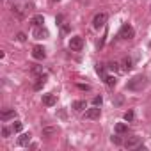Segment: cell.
<instances>
[{
	"instance_id": "10",
	"label": "cell",
	"mask_w": 151,
	"mask_h": 151,
	"mask_svg": "<svg viewBox=\"0 0 151 151\" xmlns=\"http://www.w3.org/2000/svg\"><path fill=\"white\" fill-rule=\"evenodd\" d=\"M45 84H46V75H39V77H37V82L34 84V91H41Z\"/></svg>"
},
{
	"instance_id": "7",
	"label": "cell",
	"mask_w": 151,
	"mask_h": 151,
	"mask_svg": "<svg viewBox=\"0 0 151 151\" xmlns=\"http://www.w3.org/2000/svg\"><path fill=\"white\" fill-rule=\"evenodd\" d=\"M32 57H34V59H37V60L45 59V57H46L45 48H43V46H34V48H32Z\"/></svg>"
},
{
	"instance_id": "29",
	"label": "cell",
	"mask_w": 151,
	"mask_h": 151,
	"mask_svg": "<svg viewBox=\"0 0 151 151\" xmlns=\"http://www.w3.org/2000/svg\"><path fill=\"white\" fill-rule=\"evenodd\" d=\"M78 89H82V91H89L91 87H89V86H84V84H78Z\"/></svg>"
},
{
	"instance_id": "15",
	"label": "cell",
	"mask_w": 151,
	"mask_h": 151,
	"mask_svg": "<svg viewBox=\"0 0 151 151\" xmlns=\"http://www.w3.org/2000/svg\"><path fill=\"white\" fill-rule=\"evenodd\" d=\"M73 110H77V112H80V110H84L86 109V101L84 100H77V101H73Z\"/></svg>"
},
{
	"instance_id": "12",
	"label": "cell",
	"mask_w": 151,
	"mask_h": 151,
	"mask_svg": "<svg viewBox=\"0 0 151 151\" xmlns=\"http://www.w3.org/2000/svg\"><path fill=\"white\" fill-rule=\"evenodd\" d=\"M57 132H59V128H57V126H45V128H43V135H45V137L55 135Z\"/></svg>"
},
{
	"instance_id": "3",
	"label": "cell",
	"mask_w": 151,
	"mask_h": 151,
	"mask_svg": "<svg viewBox=\"0 0 151 151\" xmlns=\"http://www.w3.org/2000/svg\"><path fill=\"white\" fill-rule=\"evenodd\" d=\"M133 36H135L133 27H130L128 23H124V25L121 27V30H119V37H121V39H132Z\"/></svg>"
},
{
	"instance_id": "22",
	"label": "cell",
	"mask_w": 151,
	"mask_h": 151,
	"mask_svg": "<svg viewBox=\"0 0 151 151\" xmlns=\"http://www.w3.org/2000/svg\"><path fill=\"white\" fill-rule=\"evenodd\" d=\"M22 128H23V124H22L20 121H14V124H13V132H22Z\"/></svg>"
},
{
	"instance_id": "13",
	"label": "cell",
	"mask_w": 151,
	"mask_h": 151,
	"mask_svg": "<svg viewBox=\"0 0 151 151\" xmlns=\"http://www.w3.org/2000/svg\"><path fill=\"white\" fill-rule=\"evenodd\" d=\"M46 36H48V32H46L45 29L36 27V30H34V37H36V39H43V37H46Z\"/></svg>"
},
{
	"instance_id": "2",
	"label": "cell",
	"mask_w": 151,
	"mask_h": 151,
	"mask_svg": "<svg viewBox=\"0 0 151 151\" xmlns=\"http://www.w3.org/2000/svg\"><path fill=\"white\" fill-rule=\"evenodd\" d=\"M107 13H98L96 16H94V20H93V27L96 29V30H100L101 27H105V23H107Z\"/></svg>"
},
{
	"instance_id": "23",
	"label": "cell",
	"mask_w": 151,
	"mask_h": 151,
	"mask_svg": "<svg viewBox=\"0 0 151 151\" xmlns=\"http://www.w3.org/2000/svg\"><path fill=\"white\" fill-rule=\"evenodd\" d=\"M101 103H103V98H101V96H94V98H93V105H98V107H100Z\"/></svg>"
},
{
	"instance_id": "21",
	"label": "cell",
	"mask_w": 151,
	"mask_h": 151,
	"mask_svg": "<svg viewBox=\"0 0 151 151\" xmlns=\"http://www.w3.org/2000/svg\"><path fill=\"white\" fill-rule=\"evenodd\" d=\"M107 68H109V69H112L114 73H116V71H119V64H117V62H109V64H107Z\"/></svg>"
},
{
	"instance_id": "30",
	"label": "cell",
	"mask_w": 151,
	"mask_h": 151,
	"mask_svg": "<svg viewBox=\"0 0 151 151\" xmlns=\"http://www.w3.org/2000/svg\"><path fill=\"white\" fill-rule=\"evenodd\" d=\"M121 103H123V96H117L116 98V105H121Z\"/></svg>"
},
{
	"instance_id": "27",
	"label": "cell",
	"mask_w": 151,
	"mask_h": 151,
	"mask_svg": "<svg viewBox=\"0 0 151 151\" xmlns=\"http://www.w3.org/2000/svg\"><path fill=\"white\" fill-rule=\"evenodd\" d=\"M32 73H34V75H39V73H41V68H39V66H34V68H32Z\"/></svg>"
},
{
	"instance_id": "26",
	"label": "cell",
	"mask_w": 151,
	"mask_h": 151,
	"mask_svg": "<svg viewBox=\"0 0 151 151\" xmlns=\"http://www.w3.org/2000/svg\"><path fill=\"white\" fill-rule=\"evenodd\" d=\"M18 39H20V41L23 43V41H27V36H25L23 32H20V34H18Z\"/></svg>"
},
{
	"instance_id": "18",
	"label": "cell",
	"mask_w": 151,
	"mask_h": 151,
	"mask_svg": "<svg viewBox=\"0 0 151 151\" xmlns=\"http://www.w3.org/2000/svg\"><path fill=\"white\" fill-rule=\"evenodd\" d=\"M116 82H117V80H116V77H105V84H107L109 87H114V86H116Z\"/></svg>"
},
{
	"instance_id": "14",
	"label": "cell",
	"mask_w": 151,
	"mask_h": 151,
	"mask_svg": "<svg viewBox=\"0 0 151 151\" xmlns=\"http://www.w3.org/2000/svg\"><path fill=\"white\" fill-rule=\"evenodd\" d=\"M29 142H30V133H22L20 139H18V144L20 146H29Z\"/></svg>"
},
{
	"instance_id": "8",
	"label": "cell",
	"mask_w": 151,
	"mask_h": 151,
	"mask_svg": "<svg viewBox=\"0 0 151 151\" xmlns=\"http://www.w3.org/2000/svg\"><path fill=\"white\" fill-rule=\"evenodd\" d=\"M14 117H16L14 109H7V110H4L2 114H0V119L2 121H9V119H14Z\"/></svg>"
},
{
	"instance_id": "24",
	"label": "cell",
	"mask_w": 151,
	"mask_h": 151,
	"mask_svg": "<svg viewBox=\"0 0 151 151\" xmlns=\"http://www.w3.org/2000/svg\"><path fill=\"white\" fill-rule=\"evenodd\" d=\"M132 119H133V112H132V110H128V112L124 114V121H132Z\"/></svg>"
},
{
	"instance_id": "31",
	"label": "cell",
	"mask_w": 151,
	"mask_h": 151,
	"mask_svg": "<svg viewBox=\"0 0 151 151\" xmlns=\"http://www.w3.org/2000/svg\"><path fill=\"white\" fill-rule=\"evenodd\" d=\"M53 2H59V0H53Z\"/></svg>"
},
{
	"instance_id": "16",
	"label": "cell",
	"mask_w": 151,
	"mask_h": 151,
	"mask_svg": "<svg viewBox=\"0 0 151 151\" xmlns=\"http://www.w3.org/2000/svg\"><path fill=\"white\" fill-rule=\"evenodd\" d=\"M121 66H123L124 71H130V69H132V59H130V57H124V59L121 60Z\"/></svg>"
},
{
	"instance_id": "20",
	"label": "cell",
	"mask_w": 151,
	"mask_h": 151,
	"mask_svg": "<svg viewBox=\"0 0 151 151\" xmlns=\"http://www.w3.org/2000/svg\"><path fill=\"white\" fill-rule=\"evenodd\" d=\"M96 73L101 75V77H105V66L103 64H96Z\"/></svg>"
},
{
	"instance_id": "17",
	"label": "cell",
	"mask_w": 151,
	"mask_h": 151,
	"mask_svg": "<svg viewBox=\"0 0 151 151\" xmlns=\"http://www.w3.org/2000/svg\"><path fill=\"white\" fill-rule=\"evenodd\" d=\"M126 132H128V124H124V123L116 124V133H126Z\"/></svg>"
},
{
	"instance_id": "11",
	"label": "cell",
	"mask_w": 151,
	"mask_h": 151,
	"mask_svg": "<svg viewBox=\"0 0 151 151\" xmlns=\"http://www.w3.org/2000/svg\"><path fill=\"white\" fill-rule=\"evenodd\" d=\"M30 23H32L34 27H41V25L45 23V16H43V14H36V16L30 20Z\"/></svg>"
},
{
	"instance_id": "1",
	"label": "cell",
	"mask_w": 151,
	"mask_h": 151,
	"mask_svg": "<svg viewBox=\"0 0 151 151\" xmlns=\"http://www.w3.org/2000/svg\"><path fill=\"white\" fill-rule=\"evenodd\" d=\"M144 86H146V77L137 75V77H133V78L126 84V89H130V91H140Z\"/></svg>"
},
{
	"instance_id": "9",
	"label": "cell",
	"mask_w": 151,
	"mask_h": 151,
	"mask_svg": "<svg viewBox=\"0 0 151 151\" xmlns=\"http://www.w3.org/2000/svg\"><path fill=\"white\" fill-rule=\"evenodd\" d=\"M55 101H57L55 94H43V103H45L46 107H53Z\"/></svg>"
},
{
	"instance_id": "5",
	"label": "cell",
	"mask_w": 151,
	"mask_h": 151,
	"mask_svg": "<svg viewBox=\"0 0 151 151\" xmlns=\"http://www.w3.org/2000/svg\"><path fill=\"white\" fill-rule=\"evenodd\" d=\"M140 137H128L126 140H124V147H128V149H133V147H137V146H140Z\"/></svg>"
},
{
	"instance_id": "4",
	"label": "cell",
	"mask_w": 151,
	"mask_h": 151,
	"mask_svg": "<svg viewBox=\"0 0 151 151\" xmlns=\"http://www.w3.org/2000/svg\"><path fill=\"white\" fill-rule=\"evenodd\" d=\"M82 46H84V39H82L80 36H75V37L69 39V48H71L73 52H80Z\"/></svg>"
},
{
	"instance_id": "25",
	"label": "cell",
	"mask_w": 151,
	"mask_h": 151,
	"mask_svg": "<svg viewBox=\"0 0 151 151\" xmlns=\"http://www.w3.org/2000/svg\"><path fill=\"white\" fill-rule=\"evenodd\" d=\"M110 140H112L114 144H123V140H121V137H117V135H114V137H112Z\"/></svg>"
},
{
	"instance_id": "19",
	"label": "cell",
	"mask_w": 151,
	"mask_h": 151,
	"mask_svg": "<svg viewBox=\"0 0 151 151\" xmlns=\"http://www.w3.org/2000/svg\"><path fill=\"white\" fill-rule=\"evenodd\" d=\"M13 14H16L18 18H22V16H23V11H22V7H20V6H13Z\"/></svg>"
},
{
	"instance_id": "6",
	"label": "cell",
	"mask_w": 151,
	"mask_h": 151,
	"mask_svg": "<svg viewBox=\"0 0 151 151\" xmlns=\"http://www.w3.org/2000/svg\"><path fill=\"white\" fill-rule=\"evenodd\" d=\"M100 114H101V110H100V107H98V105H94L93 109L86 110V117H87V119H98V117H100Z\"/></svg>"
},
{
	"instance_id": "28",
	"label": "cell",
	"mask_w": 151,
	"mask_h": 151,
	"mask_svg": "<svg viewBox=\"0 0 151 151\" xmlns=\"http://www.w3.org/2000/svg\"><path fill=\"white\" fill-rule=\"evenodd\" d=\"M9 133H11L9 128H2V135H4V137H9Z\"/></svg>"
}]
</instances>
